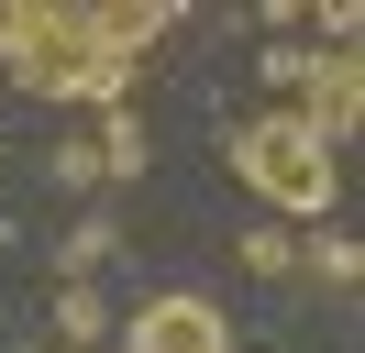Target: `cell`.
Here are the masks:
<instances>
[{
  "instance_id": "6da1fadb",
  "label": "cell",
  "mask_w": 365,
  "mask_h": 353,
  "mask_svg": "<svg viewBox=\"0 0 365 353\" xmlns=\"http://www.w3.org/2000/svg\"><path fill=\"white\" fill-rule=\"evenodd\" d=\"M166 0H0V66L34 100H89L111 110L122 78L155 56Z\"/></svg>"
},
{
  "instance_id": "7a4b0ae2",
  "label": "cell",
  "mask_w": 365,
  "mask_h": 353,
  "mask_svg": "<svg viewBox=\"0 0 365 353\" xmlns=\"http://www.w3.org/2000/svg\"><path fill=\"white\" fill-rule=\"evenodd\" d=\"M222 154H232V176H244L266 210H288V221H321V210H332V144H321L299 110H255V122H232Z\"/></svg>"
},
{
  "instance_id": "3957f363",
  "label": "cell",
  "mask_w": 365,
  "mask_h": 353,
  "mask_svg": "<svg viewBox=\"0 0 365 353\" xmlns=\"http://www.w3.org/2000/svg\"><path fill=\"white\" fill-rule=\"evenodd\" d=\"M122 353H232V320L210 298H188V287H166V298H144L122 320Z\"/></svg>"
},
{
  "instance_id": "277c9868",
  "label": "cell",
  "mask_w": 365,
  "mask_h": 353,
  "mask_svg": "<svg viewBox=\"0 0 365 353\" xmlns=\"http://www.w3.org/2000/svg\"><path fill=\"white\" fill-rule=\"evenodd\" d=\"M299 78L321 88V110H299V122H310L321 144H343V132H354V110H365V100H354V88H365V78H354V44H332V56H321V66H299Z\"/></svg>"
},
{
  "instance_id": "5b68a950",
  "label": "cell",
  "mask_w": 365,
  "mask_h": 353,
  "mask_svg": "<svg viewBox=\"0 0 365 353\" xmlns=\"http://www.w3.org/2000/svg\"><path fill=\"white\" fill-rule=\"evenodd\" d=\"M244 276H299V243L288 232H244Z\"/></svg>"
},
{
  "instance_id": "8992f818",
  "label": "cell",
  "mask_w": 365,
  "mask_h": 353,
  "mask_svg": "<svg viewBox=\"0 0 365 353\" xmlns=\"http://www.w3.org/2000/svg\"><path fill=\"white\" fill-rule=\"evenodd\" d=\"M299 265H310V276H332V287H354V243H343V232L321 243V254H299Z\"/></svg>"
},
{
  "instance_id": "52a82bcc",
  "label": "cell",
  "mask_w": 365,
  "mask_h": 353,
  "mask_svg": "<svg viewBox=\"0 0 365 353\" xmlns=\"http://www.w3.org/2000/svg\"><path fill=\"white\" fill-rule=\"evenodd\" d=\"M56 176H67V188H89V176H111V166H100V144H56Z\"/></svg>"
}]
</instances>
